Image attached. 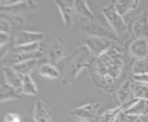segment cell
<instances>
[{"label":"cell","mask_w":148,"mask_h":122,"mask_svg":"<svg viewBox=\"0 0 148 122\" xmlns=\"http://www.w3.org/2000/svg\"><path fill=\"white\" fill-rule=\"evenodd\" d=\"M126 59L125 48L119 42H114L106 52L94 58L88 70L96 87L108 94L115 93L131 74H126Z\"/></svg>","instance_id":"cell-1"},{"label":"cell","mask_w":148,"mask_h":122,"mask_svg":"<svg viewBox=\"0 0 148 122\" xmlns=\"http://www.w3.org/2000/svg\"><path fill=\"white\" fill-rule=\"evenodd\" d=\"M93 60L94 57L84 45L79 46L69 57L64 65V73L61 78V85L63 86L74 85L79 74L85 68H89Z\"/></svg>","instance_id":"cell-2"},{"label":"cell","mask_w":148,"mask_h":122,"mask_svg":"<svg viewBox=\"0 0 148 122\" xmlns=\"http://www.w3.org/2000/svg\"><path fill=\"white\" fill-rule=\"evenodd\" d=\"M102 13L104 15L109 27L116 33L119 39L124 36L125 34L129 33L128 25L124 21L123 17L121 16L116 10L113 2L111 1L110 3L102 7Z\"/></svg>","instance_id":"cell-3"},{"label":"cell","mask_w":148,"mask_h":122,"mask_svg":"<svg viewBox=\"0 0 148 122\" xmlns=\"http://www.w3.org/2000/svg\"><path fill=\"white\" fill-rule=\"evenodd\" d=\"M80 30L84 32L85 35L106 38L114 42L121 43V40L113 30L110 27L105 26L103 23L97 18L94 20H90V21H84V23L80 27Z\"/></svg>","instance_id":"cell-4"},{"label":"cell","mask_w":148,"mask_h":122,"mask_svg":"<svg viewBox=\"0 0 148 122\" xmlns=\"http://www.w3.org/2000/svg\"><path fill=\"white\" fill-rule=\"evenodd\" d=\"M5 3L1 1V14L9 15L13 17H21L23 14L29 11L37 10L39 7L38 4L35 1H7Z\"/></svg>","instance_id":"cell-5"},{"label":"cell","mask_w":148,"mask_h":122,"mask_svg":"<svg viewBox=\"0 0 148 122\" xmlns=\"http://www.w3.org/2000/svg\"><path fill=\"white\" fill-rule=\"evenodd\" d=\"M100 106V102L86 103L69 110L68 114L73 119H84L89 122H98L99 118V110Z\"/></svg>","instance_id":"cell-6"},{"label":"cell","mask_w":148,"mask_h":122,"mask_svg":"<svg viewBox=\"0 0 148 122\" xmlns=\"http://www.w3.org/2000/svg\"><path fill=\"white\" fill-rule=\"evenodd\" d=\"M132 40L137 39H148V10L144 9L132 20L128 26Z\"/></svg>","instance_id":"cell-7"},{"label":"cell","mask_w":148,"mask_h":122,"mask_svg":"<svg viewBox=\"0 0 148 122\" xmlns=\"http://www.w3.org/2000/svg\"><path fill=\"white\" fill-rule=\"evenodd\" d=\"M82 40L83 45L88 50V52L94 58H98L104 52H106L114 43V42H112L109 39L88 36V35H84Z\"/></svg>","instance_id":"cell-8"},{"label":"cell","mask_w":148,"mask_h":122,"mask_svg":"<svg viewBox=\"0 0 148 122\" xmlns=\"http://www.w3.org/2000/svg\"><path fill=\"white\" fill-rule=\"evenodd\" d=\"M67 44L63 38H55L52 40L47 50V60L49 63L56 65L62 61L66 54Z\"/></svg>","instance_id":"cell-9"},{"label":"cell","mask_w":148,"mask_h":122,"mask_svg":"<svg viewBox=\"0 0 148 122\" xmlns=\"http://www.w3.org/2000/svg\"><path fill=\"white\" fill-rule=\"evenodd\" d=\"M134 77L132 74H129L127 76V78L123 81L120 87L117 89V91L114 93L115 95V99L118 106H123L132 100H134V91H132V85H134Z\"/></svg>","instance_id":"cell-10"},{"label":"cell","mask_w":148,"mask_h":122,"mask_svg":"<svg viewBox=\"0 0 148 122\" xmlns=\"http://www.w3.org/2000/svg\"><path fill=\"white\" fill-rule=\"evenodd\" d=\"M42 55H43L42 52H33V53H25V52H15V50L11 49L7 53L6 56L1 59V64L3 67L4 66L13 67L14 65L26 62V61H29V60L40 59L42 57Z\"/></svg>","instance_id":"cell-11"},{"label":"cell","mask_w":148,"mask_h":122,"mask_svg":"<svg viewBox=\"0 0 148 122\" xmlns=\"http://www.w3.org/2000/svg\"><path fill=\"white\" fill-rule=\"evenodd\" d=\"M56 7H58L61 17L66 29L72 28L74 18L75 17V10L74 1H64V0H55Z\"/></svg>","instance_id":"cell-12"},{"label":"cell","mask_w":148,"mask_h":122,"mask_svg":"<svg viewBox=\"0 0 148 122\" xmlns=\"http://www.w3.org/2000/svg\"><path fill=\"white\" fill-rule=\"evenodd\" d=\"M45 34L42 31H29L21 30L14 37V47L40 42L44 39Z\"/></svg>","instance_id":"cell-13"},{"label":"cell","mask_w":148,"mask_h":122,"mask_svg":"<svg viewBox=\"0 0 148 122\" xmlns=\"http://www.w3.org/2000/svg\"><path fill=\"white\" fill-rule=\"evenodd\" d=\"M129 52L134 60L148 58V39H137L129 44Z\"/></svg>","instance_id":"cell-14"},{"label":"cell","mask_w":148,"mask_h":122,"mask_svg":"<svg viewBox=\"0 0 148 122\" xmlns=\"http://www.w3.org/2000/svg\"><path fill=\"white\" fill-rule=\"evenodd\" d=\"M33 120L34 122H52V113L42 100H37L33 108Z\"/></svg>","instance_id":"cell-15"},{"label":"cell","mask_w":148,"mask_h":122,"mask_svg":"<svg viewBox=\"0 0 148 122\" xmlns=\"http://www.w3.org/2000/svg\"><path fill=\"white\" fill-rule=\"evenodd\" d=\"M3 74H4L5 82L21 92V86H22L24 75L20 74L16 70H14L13 67H10V66H4Z\"/></svg>","instance_id":"cell-16"},{"label":"cell","mask_w":148,"mask_h":122,"mask_svg":"<svg viewBox=\"0 0 148 122\" xmlns=\"http://www.w3.org/2000/svg\"><path fill=\"white\" fill-rule=\"evenodd\" d=\"M75 15L82 18L84 21H90L96 18L94 13L88 7V4L86 0H75L74 1Z\"/></svg>","instance_id":"cell-17"},{"label":"cell","mask_w":148,"mask_h":122,"mask_svg":"<svg viewBox=\"0 0 148 122\" xmlns=\"http://www.w3.org/2000/svg\"><path fill=\"white\" fill-rule=\"evenodd\" d=\"M112 2L114 4L116 10L122 17L127 13L136 10L140 6L139 0H115Z\"/></svg>","instance_id":"cell-18"},{"label":"cell","mask_w":148,"mask_h":122,"mask_svg":"<svg viewBox=\"0 0 148 122\" xmlns=\"http://www.w3.org/2000/svg\"><path fill=\"white\" fill-rule=\"evenodd\" d=\"M124 112L128 115L137 117V118L148 115V100L136 99L134 104Z\"/></svg>","instance_id":"cell-19"},{"label":"cell","mask_w":148,"mask_h":122,"mask_svg":"<svg viewBox=\"0 0 148 122\" xmlns=\"http://www.w3.org/2000/svg\"><path fill=\"white\" fill-rule=\"evenodd\" d=\"M22 95L23 94L20 91L12 87L6 82L1 83V94H0L1 102H6V101L10 100H19L21 99Z\"/></svg>","instance_id":"cell-20"},{"label":"cell","mask_w":148,"mask_h":122,"mask_svg":"<svg viewBox=\"0 0 148 122\" xmlns=\"http://www.w3.org/2000/svg\"><path fill=\"white\" fill-rule=\"evenodd\" d=\"M38 74L44 78L48 79H57L60 77V71L56 67V65L52 63H42L39 66Z\"/></svg>","instance_id":"cell-21"},{"label":"cell","mask_w":148,"mask_h":122,"mask_svg":"<svg viewBox=\"0 0 148 122\" xmlns=\"http://www.w3.org/2000/svg\"><path fill=\"white\" fill-rule=\"evenodd\" d=\"M39 60L40 59H32L26 61V62L20 63L18 64L14 65L13 69L16 70L18 73L22 75H30V74L37 68L39 64Z\"/></svg>","instance_id":"cell-22"},{"label":"cell","mask_w":148,"mask_h":122,"mask_svg":"<svg viewBox=\"0 0 148 122\" xmlns=\"http://www.w3.org/2000/svg\"><path fill=\"white\" fill-rule=\"evenodd\" d=\"M130 68L132 75H142L148 74V58L135 59L131 63Z\"/></svg>","instance_id":"cell-23"},{"label":"cell","mask_w":148,"mask_h":122,"mask_svg":"<svg viewBox=\"0 0 148 122\" xmlns=\"http://www.w3.org/2000/svg\"><path fill=\"white\" fill-rule=\"evenodd\" d=\"M38 88L34 80L30 75H24L21 86V93L26 95H36L38 94Z\"/></svg>","instance_id":"cell-24"},{"label":"cell","mask_w":148,"mask_h":122,"mask_svg":"<svg viewBox=\"0 0 148 122\" xmlns=\"http://www.w3.org/2000/svg\"><path fill=\"white\" fill-rule=\"evenodd\" d=\"M121 112H123V108L121 106L107 109L101 115H99L98 122H116L119 115Z\"/></svg>","instance_id":"cell-25"},{"label":"cell","mask_w":148,"mask_h":122,"mask_svg":"<svg viewBox=\"0 0 148 122\" xmlns=\"http://www.w3.org/2000/svg\"><path fill=\"white\" fill-rule=\"evenodd\" d=\"M132 91H134V96L136 99H145L148 100V85L141 82L134 81L132 85Z\"/></svg>","instance_id":"cell-26"},{"label":"cell","mask_w":148,"mask_h":122,"mask_svg":"<svg viewBox=\"0 0 148 122\" xmlns=\"http://www.w3.org/2000/svg\"><path fill=\"white\" fill-rule=\"evenodd\" d=\"M12 50L18 52L33 53V52H42V44H40V42H38V43H32V44L23 45V46H18V47L13 46Z\"/></svg>","instance_id":"cell-27"},{"label":"cell","mask_w":148,"mask_h":122,"mask_svg":"<svg viewBox=\"0 0 148 122\" xmlns=\"http://www.w3.org/2000/svg\"><path fill=\"white\" fill-rule=\"evenodd\" d=\"M1 25H0V29L1 31L0 32H5V33H8L10 34V32L12 31L14 29L13 26H12V23L10 22V20L4 15H1V21H0Z\"/></svg>","instance_id":"cell-28"},{"label":"cell","mask_w":148,"mask_h":122,"mask_svg":"<svg viewBox=\"0 0 148 122\" xmlns=\"http://www.w3.org/2000/svg\"><path fill=\"white\" fill-rule=\"evenodd\" d=\"M138 119L139 118H137V117L126 114L124 111H123V112H121L119 115V117H118V119H117L116 122H136V120Z\"/></svg>","instance_id":"cell-29"},{"label":"cell","mask_w":148,"mask_h":122,"mask_svg":"<svg viewBox=\"0 0 148 122\" xmlns=\"http://www.w3.org/2000/svg\"><path fill=\"white\" fill-rule=\"evenodd\" d=\"M4 122H21V118L18 113L9 112L5 115Z\"/></svg>","instance_id":"cell-30"},{"label":"cell","mask_w":148,"mask_h":122,"mask_svg":"<svg viewBox=\"0 0 148 122\" xmlns=\"http://www.w3.org/2000/svg\"><path fill=\"white\" fill-rule=\"evenodd\" d=\"M9 40H10V34L0 32V46H1V49L7 46V44L9 42Z\"/></svg>","instance_id":"cell-31"},{"label":"cell","mask_w":148,"mask_h":122,"mask_svg":"<svg viewBox=\"0 0 148 122\" xmlns=\"http://www.w3.org/2000/svg\"><path fill=\"white\" fill-rule=\"evenodd\" d=\"M132 77L137 82H141L144 84L148 85V74H142V75H132Z\"/></svg>","instance_id":"cell-32"},{"label":"cell","mask_w":148,"mask_h":122,"mask_svg":"<svg viewBox=\"0 0 148 122\" xmlns=\"http://www.w3.org/2000/svg\"><path fill=\"white\" fill-rule=\"evenodd\" d=\"M73 122H89V121H86V120H84V119H74Z\"/></svg>","instance_id":"cell-33"},{"label":"cell","mask_w":148,"mask_h":122,"mask_svg":"<svg viewBox=\"0 0 148 122\" xmlns=\"http://www.w3.org/2000/svg\"><path fill=\"white\" fill-rule=\"evenodd\" d=\"M136 122H144V121H143V120H142V119H141L139 118L138 119H137V120H136Z\"/></svg>","instance_id":"cell-34"}]
</instances>
